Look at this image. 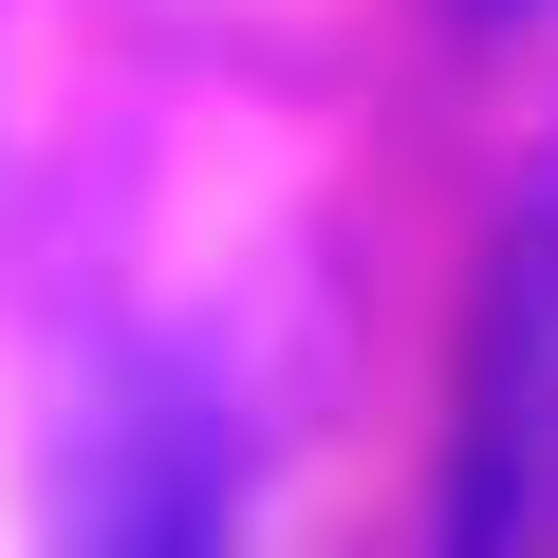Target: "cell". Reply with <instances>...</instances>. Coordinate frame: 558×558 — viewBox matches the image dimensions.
Returning a JSON list of instances; mask_svg holds the SVG:
<instances>
[{"label":"cell","instance_id":"obj_1","mask_svg":"<svg viewBox=\"0 0 558 558\" xmlns=\"http://www.w3.org/2000/svg\"><path fill=\"white\" fill-rule=\"evenodd\" d=\"M131 558H205V539H186V521H149V539H131Z\"/></svg>","mask_w":558,"mask_h":558}]
</instances>
